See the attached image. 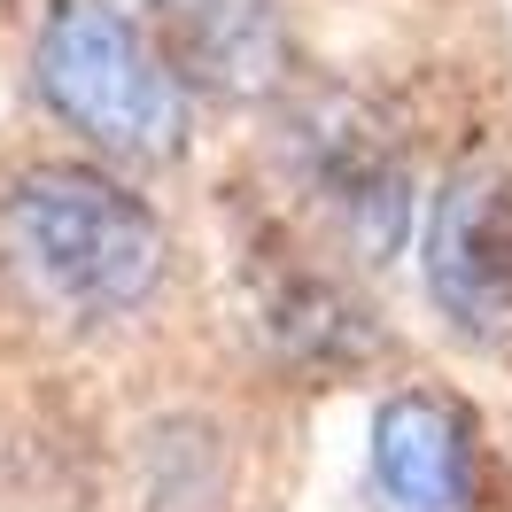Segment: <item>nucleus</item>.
<instances>
[{
  "label": "nucleus",
  "instance_id": "obj_3",
  "mask_svg": "<svg viewBox=\"0 0 512 512\" xmlns=\"http://www.w3.org/2000/svg\"><path fill=\"white\" fill-rule=\"evenodd\" d=\"M427 295L466 350H512V171L458 163L427 210Z\"/></svg>",
  "mask_w": 512,
  "mask_h": 512
},
{
  "label": "nucleus",
  "instance_id": "obj_6",
  "mask_svg": "<svg viewBox=\"0 0 512 512\" xmlns=\"http://www.w3.org/2000/svg\"><path fill=\"white\" fill-rule=\"evenodd\" d=\"M163 55L210 94L256 101L288 78V24L272 0H148Z\"/></svg>",
  "mask_w": 512,
  "mask_h": 512
},
{
  "label": "nucleus",
  "instance_id": "obj_5",
  "mask_svg": "<svg viewBox=\"0 0 512 512\" xmlns=\"http://www.w3.org/2000/svg\"><path fill=\"white\" fill-rule=\"evenodd\" d=\"M381 512H481V427L450 388H396L373 412Z\"/></svg>",
  "mask_w": 512,
  "mask_h": 512
},
{
  "label": "nucleus",
  "instance_id": "obj_2",
  "mask_svg": "<svg viewBox=\"0 0 512 512\" xmlns=\"http://www.w3.org/2000/svg\"><path fill=\"white\" fill-rule=\"evenodd\" d=\"M0 225L16 256L39 272V288L86 311V319H125L163 288V218L94 163H32L0 194Z\"/></svg>",
  "mask_w": 512,
  "mask_h": 512
},
{
  "label": "nucleus",
  "instance_id": "obj_4",
  "mask_svg": "<svg viewBox=\"0 0 512 512\" xmlns=\"http://www.w3.org/2000/svg\"><path fill=\"white\" fill-rule=\"evenodd\" d=\"M295 187L319 202L326 233L357 256L381 264L404 249L412 233V171L396 156V140L381 132V117H365L357 101H319L295 117Z\"/></svg>",
  "mask_w": 512,
  "mask_h": 512
},
{
  "label": "nucleus",
  "instance_id": "obj_1",
  "mask_svg": "<svg viewBox=\"0 0 512 512\" xmlns=\"http://www.w3.org/2000/svg\"><path fill=\"white\" fill-rule=\"evenodd\" d=\"M32 86L47 117L78 132L109 163H171L187 156L194 101L156 32H140L117 0H55L39 16Z\"/></svg>",
  "mask_w": 512,
  "mask_h": 512
}]
</instances>
